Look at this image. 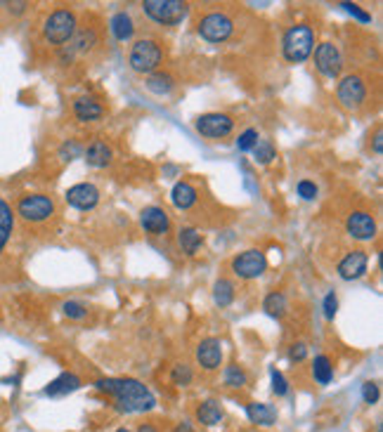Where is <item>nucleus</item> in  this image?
Listing matches in <instances>:
<instances>
[{"instance_id": "nucleus-1", "label": "nucleus", "mask_w": 383, "mask_h": 432, "mask_svg": "<svg viewBox=\"0 0 383 432\" xmlns=\"http://www.w3.org/2000/svg\"><path fill=\"white\" fill-rule=\"evenodd\" d=\"M100 392H107L121 413H145L157 406V397L150 387L135 378H100L95 382Z\"/></svg>"}, {"instance_id": "nucleus-2", "label": "nucleus", "mask_w": 383, "mask_h": 432, "mask_svg": "<svg viewBox=\"0 0 383 432\" xmlns=\"http://www.w3.org/2000/svg\"><path fill=\"white\" fill-rule=\"evenodd\" d=\"M315 47V33L308 24H296L284 33L282 40V50H284V59L291 61V64H301L312 54Z\"/></svg>"}, {"instance_id": "nucleus-3", "label": "nucleus", "mask_w": 383, "mask_h": 432, "mask_svg": "<svg viewBox=\"0 0 383 432\" xmlns=\"http://www.w3.org/2000/svg\"><path fill=\"white\" fill-rule=\"evenodd\" d=\"M142 10L150 20L164 27H175L187 17V3L182 0H145Z\"/></svg>"}, {"instance_id": "nucleus-4", "label": "nucleus", "mask_w": 383, "mask_h": 432, "mask_svg": "<svg viewBox=\"0 0 383 432\" xmlns=\"http://www.w3.org/2000/svg\"><path fill=\"white\" fill-rule=\"evenodd\" d=\"M73 33H76V15L71 10H55L43 27V36L52 45H64L73 38Z\"/></svg>"}, {"instance_id": "nucleus-5", "label": "nucleus", "mask_w": 383, "mask_h": 432, "mask_svg": "<svg viewBox=\"0 0 383 432\" xmlns=\"http://www.w3.org/2000/svg\"><path fill=\"white\" fill-rule=\"evenodd\" d=\"M161 47H159L157 40L152 38H142L138 43H133L131 54H128V61H131V69L138 73H152L159 69L161 64Z\"/></svg>"}, {"instance_id": "nucleus-6", "label": "nucleus", "mask_w": 383, "mask_h": 432, "mask_svg": "<svg viewBox=\"0 0 383 432\" xmlns=\"http://www.w3.org/2000/svg\"><path fill=\"white\" fill-rule=\"evenodd\" d=\"M196 31H199L201 38L208 43H225L232 36L234 22L225 15V12H208V15H203L199 24H196Z\"/></svg>"}, {"instance_id": "nucleus-7", "label": "nucleus", "mask_w": 383, "mask_h": 432, "mask_svg": "<svg viewBox=\"0 0 383 432\" xmlns=\"http://www.w3.org/2000/svg\"><path fill=\"white\" fill-rule=\"evenodd\" d=\"M17 213L27 222H45L55 215V201L48 194H27L17 203Z\"/></svg>"}, {"instance_id": "nucleus-8", "label": "nucleus", "mask_w": 383, "mask_h": 432, "mask_svg": "<svg viewBox=\"0 0 383 432\" xmlns=\"http://www.w3.org/2000/svg\"><path fill=\"white\" fill-rule=\"evenodd\" d=\"M265 269H268V260H265V253L258 248L239 253L232 260V271L239 279H258Z\"/></svg>"}, {"instance_id": "nucleus-9", "label": "nucleus", "mask_w": 383, "mask_h": 432, "mask_svg": "<svg viewBox=\"0 0 383 432\" xmlns=\"http://www.w3.org/2000/svg\"><path fill=\"white\" fill-rule=\"evenodd\" d=\"M336 97L345 109H360L364 100H367V85H364L362 76H357V73L345 76L343 81L338 83Z\"/></svg>"}, {"instance_id": "nucleus-10", "label": "nucleus", "mask_w": 383, "mask_h": 432, "mask_svg": "<svg viewBox=\"0 0 383 432\" xmlns=\"http://www.w3.org/2000/svg\"><path fill=\"white\" fill-rule=\"evenodd\" d=\"M315 66H317V71L322 73V76L336 78L343 69V57H341V52H338V47L329 40L319 43V45L315 47Z\"/></svg>"}, {"instance_id": "nucleus-11", "label": "nucleus", "mask_w": 383, "mask_h": 432, "mask_svg": "<svg viewBox=\"0 0 383 432\" xmlns=\"http://www.w3.org/2000/svg\"><path fill=\"white\" fill-rule=\"evenodd\" d=\"M234 128L232 116L227 114H203L196 119V131L203 137H227Z\"/></svg>"}, {"instance_id": "nucleus-12", "label": "nucleus", "mask_w": 383, "mask_h": 432, "mask_svg": "<svg viewBox=\"0 0 383 432\" xmlns=\"http://www.w3.org/2000/svg\"><path fill=\"white\" fill-rule=\"evenodd\" d=\"M66 203L76 211H92V208L100 203V189L90 182H81L73 184V187L66 191Z\"/></svg>"}, {"instance_id": "nucleus-13", "label": "nucleus", "mask_w": 383, "mask_h": 432, "mask_svg": "<svg viewBox=\"0 0 383 432\" xmlns=\"http://www.w3.org/2000/svg\"><path fill=\"white\" fill-rule=\"evenodd\" d=\"M345 230H348L350 237L357 239V241H372L376 237V220L369 213L355 211L348 215V220H345Z\"/></svg>"}, {"instance_id": "nucleus-14", "label": "nucleus", "mask_w": 383, "mask_h": 432, "mask_svg": "<svg viewBox=\"0 0 383 432\" xmlns=\"http://www.w3.org/2000/svg\"><path fill=\"white\" fill-rule=\"evenodd\" d=\"M196 362H199V366L203 371H215V368H220L222 343L218 338H206V341L199 343V348H196Z\"/></svg>"}, {"instance_id": "nucleus-15", "label": "nucleus", "mask_w": 383, "mask_h": 432, "mask_svg": "<svg viewBox=\"0 0 383 432\" xmlns=\"http://www.w3.org/2000/svg\"><path fill=\"white\" fill-rule=\"evenodd\" d=\"M367 265H369L367 253L353 251V253H348L341 262H338V276H341L343 281H355V279H360V276H364Z\"/></svg>"}, {"instance_id": "nucleus-16", "label": "nucleus", "mask_w": 383, "mask_h": 432, "mask_svg": "<svg viewBox=\"0 0 383 432\" xmlns=\"http://www.w3.org/2000/svg\"><path fill=\"white\" fill-rule=\"evenodd\" d=\"M140 225L145 227V232L154 234V237H161L171 230V220H168V213L159 206H150L140 213Z\"/></svg>"}, {"instance_id": "nucleus-17", "label": "nucleus", "mask_w": 383, "mask_h": 432, "mask_svg": "<svg viewBox=\"0 0 383 432\" xmlns=\"http://www.w3.org/2000/svg\"><path fill=\"white\" fill-rule=\"evenodd\" d=\"M73 114H76V119L81 123H92L97 119H102L104 109L102 104L95 100V97H78L76 102H73Z\"/></svg>"}, {"instance_id": "nucleus-18", "label": "nucleus", "mask_w": 383, "mask_h": 432, "mask_svg": "<svg viewBox=\"0 0 383 432\" xmlns=\"http://www.w3.org/2000/svg\"><path fill=\"white\" fill-rule=\"evenodd\" d=\"M78 387H81V378L76 373H62L45 387V394L48 397H64L69 392H76Z\"/></svg>"}, {"instance_id": "nucleus-19", "label": "nucleus", "mask_w": 383, "mask_h": 432, "mask_svg": "<svg viewBox=\"0 0 383 432\" xmlns=\"http://www.w3.org/2000/svg\"><path fill=\"white\" fill-rule=\"evenodd\" d=\"M246 416H249V421L251 423H256V425H275L277 421V409L273 404H263V402H253L246 406Z\"/></svg>"}, {"instance_id": "nucleus-20", "label": "nucleus", "mask_w": 383, "mask_h": 432, "mask_svg": "<svg viewBox=\"0 0 383 432\" xmlns=\"http://www.w3.org/2000/svg\"><path fill=\"white\" fill-rule=\"evenodd\" d=\"M85 161H88V165H92V168H107L111 163V149L102 140H95L88 149H85Z\"/></svg>"}, {"instance_id": "nucleus-21", "label": "nucleus", "mask_w": 383, "mask_h": 432, "mask_svg": "<svg viewBox=\"0 0 383 432\" xmlns=\"http://www.w3.org/2000/svg\"><path fill=\"white\" fill-rule=\"evenodd\" d=\"M171 199H173V206L175 208L187 211V208H192L196 203V189L192 187L189 182H178L171 191Z\"/></svg>"}, {"instance_id": "nucleus-22", "label": "nucleus", "mask_w": 383, "mask_h": 432, "mask_svg": "<svg viewBox=\"0 0 383 432\" xmlns=\"http://www.w3.org/2000/svg\"><path fill=\"white\" fill-rule=\"evenodd\" d=\"M111 33H114L116 40H131L135 33L133 17L128 12H119V15L111 17Z\"/></svg>"}, {"instance_id": "nucleus-23", "label": "nucleus", "mask_w": 383, "mask_h": 432, "mask_svg": "<svg viewBox=\"0 0 383 432\" xmlns=\"http://www.w3.org/2000/svg\"><path fill=\"white\" fill-rule=\"evenodd\" d=\"M196 421L203 425H218L222 421V406L215 402V399H208V402H201L196 406Z\"/></svg>"}, {"instance_id": "nucleus-24", "label": "nucleus", "mask_w": 383, "mask_h": 432, "mask_svg": "<svg viewBox=\"0 0 383 432\" xmlns=\"http://www.w3.org/2000/svg\"><path fill=\"white\" fill-rule=\"evenodd\" d=\"M12 230H15V215H12V208L8 206V201L0 199V251L8 246Z\"/></svg>"}, {"instance_id": "nucleus-25", "label": "nucleus", "mask_w": 383, "mask_h": 432, "mask_svg": "<svg viewBox=\"0 0 383 432\" xmlns=\"http://www.w3.org/2000/svg\"><path fill=\"white\" fill-rule=\"evenodd\" d=\"M178 244H180V248L187 253V255H194L196 251L201 248V234L196 230H192V227H185L178 234Z\"/></svg>"}, {"instance_id": "nucleus-26", "label": "nucleus", "mask_w": 383, "mask_h": 432, "mask_svg": "<svg viewBox=\"0 0 383 432\" xmlns=\"http://www.w3.org/2000/svg\"><path fill=\"white\" fill-rule=\"evenodd\" d=\"M312 375H315V380H317L319 385H329L331 378H333V366H331L329 357H324V355L315 357V364H312Z\"/></svg>"}, {"instance_id": "nucleus-27", "label": "nucleus", "mask_w": 383, "mask_h": 432, "mask_svg": "<svg viewBox=\"0 0 383 432\" xmlns=\"http://www.w3.org/2000/svg\"><path fill=\"white\" fill-rule=\"evenodd\" d=\"M173 88H175V83H173V76H168V73L159 71L147 78V90H152L154 95H168Z\"/></svg>"}, {"instance_id": "nucleus-28", "label": "nucleus", "mask_w": 383, "mask_h": 432, "mask_svg": "<svg viewBox=\"0 0 383 432\" xmlns=\"http://www.w3.org/2000/svg\"><path fill=\"white\" fill-rule=\"evenodd\" d=\"M213 300H215V305H218V307L232 305V300H234V286H232V281H227V279H218V281H215V286H213Z\"/></svg>"}, {"instance_id": "nucleus-29", "label": "nucleus", "mask_w": 383, "mask_h": 432, "mask_svg": "<svg viewBox=\"0 0 383 432\" xmlns=\"http://www.w3.org/2000/svg\"><path fill=\"white\" fill-rule=\"evenodd\" d=\"M263 307H265V312L270 314V317H284V312H287V298H284L282 293H270L268 298H265L263 302Z\"/></svg>"}, {"instance_id": "nucleus-30", "label": "nucleus", "mask_w": 383, "mask_h": 432, "mask_svg": "<svg viewBox=\"0 0 383 432\" xmlns=\"http://www.w3.org/2000/svg\"><path fill=\"white\" fill-rule=\"evenodd\" d=\"M253 156H256V161L258 163H263V165H268L273 158L277 156V151H275V147H273V142H268V140H258V144L253 147Z\"/></svg>"}, {"instance_id": "nucleus-31", "label": "nucleus", "mask_w": 383, "mask_h": 432, "mask_svg": "<svg viewBox=\"0 0 383 432\" xmlns=\"http://www.w3.org/2000/svg\"><path fill=\"white\" fill-rule=\"evenodd\" d=\"M225 385L227 387H244L246 385V371L237 364H230L225 368Z\"/></svg>"}, {"instance_id": "nucleus-32", "label": "nucleus", "mask_w": 383, "mask_h": 432, "mask_svg": "<svg viewBox=\"0 0 383 432\" xmlns=\"http://www.w3.org/2000/svg\"><path fill=\"white\" fill-rule=\"evenodd\" d=\"M192 378H194V373H192V368L187 366V364H178V366H173V371H171V380H173V385H178V387H187Z\"/></svg>"}, {"instance_id": "nucleus-33", "label": "nucleus", "mask_w": 383, "mask_h": 432, "mask_svg": "<svg viewBox=\"0 0 383 432\" xmlns=\"http://www.w3.org/2000/svg\"><path fill=\"white\" fill-rule=\"evenodd\" d=\"M95 40H97L95 31H81V33H78L76 38H73L71 50H73V52H85V50H90V47L95 45Z\"/></svg>"}, {"instance_id": "nucleus-34", "label": "nucleus", "mask_w": 383, "mask_h": 432, "mask_svg": "<svg viewBox=\"0 0 383 432\" xmlns=\"http://www.w3.org/2000/svg\"><path fill=\"white\" fill-rule=\"evenodd\" d=\"M256 144H258V131H253V128L244 131L242 135H239V140H237L239 151H251Z\"/></svg>"}, {"instance_id": "nucleus-35", "label": "nucleus", "mask_w": 383, "mask_h": 432, "mask_svg": "<svg viewBox=\"0 0 383 432\" xmlns=\"http://www.w3.org/2000/svg\"><path fill=\"white\" fill-rule=\"evenodd\" d=\"M62 310H64V314L69 319H85V314H88V310H85L81 302H73V300L64 302V307H62Z\"/></svg>"}, {"instance_id": "nucleus-36", "label": "nucleus", "mask_w": 383, "mask_h": 432, "mask_svg": "<svg viewBox=\"0 0 383 432\" xmlns=\"http://www.w3.org/2000/svg\"><path fill=\"white\" fill-rule=\"evenodd\" d=\"M379 397H381V392H379V385H376V382H364L362 385V399L367 404H376L379 402Z\"/></svg>"}, {"instance_id": "nucleus-37", "label": "nucleus", "mask_w": 383, "mask_h": 432, "mask_svg": "<svg viewBox=\"0 0 383 432\" xmlns=\"http://www.w3.org/2000/svg\"><path fill=\"white\" fill-rule=\"evenodd\" d=\"M270 375H273V392L277 394V397H284V394L289 392V385H287V378L277 371V368H273L270 371Z\"/></svg>"}, {"instance_id": "nucleus-38", "label": "nucleus", "mask_w": 383, "mask_h": 432, "mask_svg": "<svg viewBox=\"0 0 383 432\" xmlns=\"http://www.w3.org/2000/svg\"><path fill=\"white\" fill-rule=\"evenodd\" d=\"M298 196H303L305 201H312V199H317V187L310 182V180H301L298 182Z\"/></svg>"}, {"instance_id": "nucleus-39", "label": "nucleus", "mask_w": 383, "mask_h": 432, "mask_svg": "<svg viewBox=\"0 0 383 432\" xmlns=\"http://www.w3.org/2000/svg\"><path fill=\"white\" fill-rule=\"evenodd\" d=\"M336 310H338L336 293H326V298H324V317L333 319V317H336Z\"/></svg>"}, {"instance_id": "nucleus-40", "label": "nucleus", "mask_w": 383, "mask_h": 432, "mask_svg": "<svg viewBox=\"0 0 383 432\" xmlns=\"http://www.w3.org/2000/svg\"><path fill=\"white\" fill-rule=\"evenodd\" d=\"M78 154H81V147H78L73 140L66 142V144L62 147V158H64V161H73V158H76Z\"/></svg>"}, {"instance_id": "nucleus-41", "label": "nucleus", "mask_w": 383, "mask_h": 432, "mask_svg": "<svg viewBox=\"0 0 383 432\" xmlns=\"http://www.w3.org/2000/svg\"><path fill=\"white\" fill-rule=\"evenodd\" d=\"M289 357H291V362H303L308 357V348L305 343H294L291 350H289Z\"/></svg>"}, {"instance_id": "nucleus-42", "label": "nucleus", "mask_w": 383, "mask_h": 432, "mask_svg": "<svg viewBox=\"0 0 383 432\" xmlns=\"http://www.w3.org/2000/svg\"><path fill=\"white\" fill-rule=\"evenodd\" d=\"M341 8H345V10L350 12V15H353V17H357V20H360V22H372V17H369L367 12H362V10L357 8V5H353V3H343Z\"/></svg>"}, {"instance_id": "nucleus-43", "label": "nucleus", "mask_w": 383, "mask_h": 432, "mask_svg": "<svg viewBox=\"0 0 383 432\" xmlns=\"http://www.w3.org/2000/svg\"><path fill=\"white\" fill-rule=\"evenodd\" d=\"M173 432H194V428H192V423L189 421H180L175 425V430Z\"/></svg>"}, {"instance_id": "nucleus-44", "label": "nucleus", "mask_w": 383, "mask_h": 432, "mask_svg": "<svg viewBox=\"0 0 383 432\" xmlns=\"http://www.w3.org/2000/svg\"><path fill=\"white\" fill-rule=\"evenodd\" d=\"M8 5H10V12H15V15H22L27 10V3H8Z\"/></svg>"}, {"instance_id": "nucleus-45", "label": "nucleus", "mask_w": 383, "mask_h": 432, "mask_svg": "<svg viewBox=\"0 0 383 432\" xmlns=\"http://www.w3.org/2000/svg\"><path fill=\"white\" fill-rule=\"evenodd\" d=\"M381 140H383V137H381V131H379V133H376V137H374V151H376V154H381V151H383Z\"/></svg>"}, {"instance_id": "nucleus-46", "label": "nucleus", "mask_w": 383, "mask_h": 432, "mask_svg": "<svg viewBox=\"0 0 383 432\" xmlns=\"http://www.w3.org/2000/svg\"><path fill=\"white\" fill-rule=\"evenodd\" d=\"M138 432H159V430L154 428V425H150V423H142L140 428H138Z\"/></svg>"}, {"instance_id": "nucleus-47", "label": "nucleus", "mask_w": 383, "mask_h": 432, "mask_svg": "<svg viewBox=\"0 0 383 432\" xmlns=\"http://www.w3.org/2000/svg\"><path fill=\"white\" fill-rule=\"evenodd\" d=\"M116 432H131V430H128V428H119V430H116Z\"/></svg>"}]
</instances>
